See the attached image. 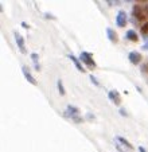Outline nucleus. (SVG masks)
I'll return each mask as SVG.
<instances>
[{"label": "nucleus", "mask_w": 148, "mask_h": 152, "mask_svg": "<svg viewBox=\"0 0 148 152\" xmlns=\"http://www.w3.org/2000/svg\"><path fill=\"white\" fill-rule=\"evenodd\" d=\"M114 147L117 148L119 152H132L133 151L132 144L129 143L128 140H125L124 137H120V136L114 137Z\"/></svg>", "instance_id": "obj_1"}, {"label": "nucleus", "mask_w": 148, "mask_h": 152, "mask_svg": "<svg viewBox=\"0 0 148 152\" xmlns=\"http://www.w3.org/2000/svg\"><path fill=\"white\" fill-rule=\"evenodd\" d=\"M66 116L70 117L74 123H77V124L84 123V118L80 116L78 108H75V106H73V105H67V108H66Z\"/></svg>", "instance_id": "obj_2"}, {"label": "nucleus", "mask_w": 148, "mask_h": 152, "mask_svg": "<svg viewBox=\"0 0 148 152\" xmlns=\"http://www.w3.org/2000/svg\"><path fill=\"white\" fill-rule=\"evenodd\" d=\"M80 59H81V62L85 63L89 69H94V67H96V62H94V59H93V57H92L90 53L82 51L81 55H80Z\"/></svg>", "instance_id": "obj_3"}, {"label": "nucleus", "mask_w": 148, "mask_h": 152, "mask_svg": "<svg viewBox=\"0 0 148 152\" xmlns=\"http://www.w3.org/2000/svg\"><path fill=\"white\" fill-rule=\"evenodd\" d=\"M116 24L119 27H124L127 24V12L125 11H119L116 16Z\"/></svg>", "instance_id": "obj_4"}, {"label": "nucleus", "mask_w": 148, "mask_h": 152, "mask_svg": "<svg viewBox=\"0 0 148 152\" xmlns=\"http://www.w3.org/2000/svg\"><path fill=\"white\" fill-rule=\"evenodd\" d=\"M15 40H16V45L18 47H19L20 53H23V54H26L27 50H26V46H24V40H23V37L20 34H18V32H15Z\"/></svg>", "instance_id": "obj_5"}, {"label": "nucleus", "mask_w": 148, "mask_h": 152, "mask_svg": "<svg viewBox=\"0 0 148 152\" xmlns=\"http://www.w3.org/2000/svg\"><path fill=\"white\" fill-rule=\"evenodd\" d=\"M128 58H129V62H131L132 65H139V63L141 62V55H140L137 51H131L128 54Z\"/></svg>", "instance_id": "obj_6"}, {"label": "nucleus", "mask_w": 148, "mask_h": 152, "mask_svg": "<svg viewBox=\"0 0 148 152\" xmlns=\"http://www.w3.org/2000/svg\"><path fill=\"white\" fill-rule=\"evenodd\" d=\"M22 70H23V74H24V77H26V80L29 81L30 83H32V85H37V80H35L34 77H32V74L30 73V69L27 66H23L22 67Z\"/></svg>", "instance_id": "obj_7"}, {"label": "nucleus", "mask_w": 148, "mask_h": 152, "mask_svg": "<svg viewBox=\"0 0 148 152\" xmlns=\"http://www.w3.org/2000/svg\"><path fill=\"white\" fill-rule=\"evenodd\" d=\"M108 97H109V100L113 101L116 105H119L120 101H121V100H120V94L116 92V90H111V92L108 93Z\"/></svg>", "instance_id": "obj_8"}, {"label": "nucleus", "mask_w": 148, "mask_h": 152, "mask_svg": "<svg viewBox=\"0 0 148 152\" xmlns=\"http://www.w3.org/2000/svg\"><path fill=\"white\" fill-rule=\"evenodd\" d=\"M69 58H70V61L74 63V65H75V67L78 69V72H81V73L85 72V69H84V66L81 65V62L78 61V58H77V57H74L73 54H70V55H69Z\"/></svg>", "instance_id": "obj_9"}, {"label": "nucleus", "mask_w": 148, "mask_h": 152, "mask_svg": "<svg viewBox=\"0 0 148 152\" xmlns=\"http://www.w3.org/2000/svg\"><path fill=\"white\" fill-rule=\"evenodd\" d=\"M106 34H108V38H109V40H111L112 43H117L119 42V38H117V34H116V31L114 30H112V28H106Z\"/></svg>", "instance_id": "obj_10"}, {"label": "nucleus", "mask_w": 148, "mask_h": 152, "mask_svg": "<svg viewBox=\"0 0 148 152\" xmlns=\"http://www.w3.org/2000/svg\"><path fill=\"white\" fill-rule=\"evenodd\" d=\"M125 38L128 40H131V42H137V39H139V37H137V34L133 31V30H128L125 34Z\"/></svg>", "instance_id": "obj_11"}, {"label": "nucleus", "mask_w": 148, "mask_h": 152, "mask_svg": "<svg viewBox=\"0 0 148 152\" xmlns=\"http://www.w3.org/2000/svg\"><path fill=\"white\" fill-rule=\"evenodd\" d=\"M133 16H135V18H137V20L144 19V15L141 14V11H140V8H139L137 6H135V7H133Z\"/></svg>", "instance_id": "obj_12"}, {"label": "nucleus", "mask_w": 148, "mask_h": 152, "mask_svg": "<svg viewBox=\"0 0 148 152\" xmlns=\"http://www.w3.org/2000/svg\"><path fill=\"white\" fill-rule=\"evenodd\" d=\"M31 59L34 61V63H35V69L39 70L40 67H39V65H38V59H39V55H38L37 53H32V54H31Z\"/></svg>", "instance_id": "obj_13"}, {"label": "nucleus", "mask_w": 148, "mask_h": 152, "mask_svg": "<svg viewBox=\"0 0 148 152\" xmlns=\"http://www.w3.org/2000/svg\"><path fill=\"white\" fill-rule=\"evenodd\" d=\"M57 86H58V92H59V94L61 96H65V88H63V85H62V81L61 80H58V82H57Z\"/></svg>", "instance_id": "obj_14"}, {"label": "nucleus", "mask_w": 148, "mask_h": 152, "mask_svg": "<svg viewBox=\"0 0 148 152\" xmlns=\"http://www.w3.org/2000/svg\"><path fill=\"white\" fill-rule=\"evenodd\" d=\"M141 34H148V22H147V23H144V24H143V26H141Z\"/></svg>", "instance_id": "obj_15"}, {"label": "nucleus", "mask_w": 148, "mask_h": 152, "mask_svg": "<svg viewBox=\"0 0 148 152\" xmlns=\"http://www.w3.org/2000/svg\"><path fill=\"white\" fill-rule=\"evenodd\" d=\"M90 81H92V82H93L96 86H100V82H98V81L94 78V75H90Z\"/></svg>", "instance_id": "obj_16"}, {"label": "nucleus", "mask_w": 148, "mask_h": 152, "mask_svg": "<svg viewBox=\"0 0 148 152\" xmlns=\"http://www.w3.org/2000/svg\"><path fill=\"white\" fill-rule=\"evenodd\" d=\"M148 72V65H143V73H147Z\"/></svg>", "instance_id": "obj_17"}, {"label": "nucleus", "mask_w": 148, "mask_h": 152, "mask_svg": "<svg viewBox=\"0 0 148 152\" xmlns=\"http://www.w3.org/2000/svg\"><path fill=\"white\" fill-rule=\"evenodd\" d=\"M22 26L24 27V28H26V30H29V28H30V26H29V24L26 23V22H23V23H22Z\"/></svg>", "instance_id": "obj_18"}, {"label": "nucleus", "mask_w": 148, "mask_h": 152, "mask_svg": "<svg viewBox=\"0 0 148 152\" xmlns=\"http://www.w3.org/2000/svg\"><path fill=\"white\" fill-rule=\"evenodd\" d=\"M120 115H121V116H127L125 110H124V109H120Z\"/></svg>", "instance_id": "obj_19"}, {"label": "nucleus", "mask_w": 148, "mask_h": 152, "mask_svg": "<svg viewBox=\"0 0 148 152\" xmlns=\"http://www.w3.org/2000/svg\"><path fill=\"white\" fill-rule=\"evenodd\" d=\"M141 49H143V50H148V42H147V43H145V45H144V46H143V47H141Z\"/></svg>", "instance_id": "obj_20"}, {"label": "nucleus", "mask_w": 148, "mask_h": 152, "mask_svg": "<svg viewBox=\"0 0 148 152\" xmlns=\"http://www.w3.org/2000/svg\"><path fill=\"white\" fill-rule=\"evenodd\" d=\"M139 151H140V152H147L144 148H143V147H139Z\"/></svg>", "instance_id": "obj_21"}]
</instances>
